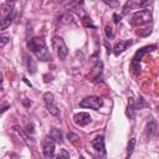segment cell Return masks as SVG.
<instances>
[{
	"label": "cell",
	"mask_w": 159,
	"mask_h": 159,
	"mask_svg": "<svg viewBox=\"0 0 159 159\" xmlns=\"http://www.w3.org/2000/svg\"><path fill=\"white\" fill-rule=\"evenodd\" d=\"M107 5H109V6H112V7H116V6H118V1H114V0H103Z\"/></svg>",
	"instance_id": "f1b7e54d"
},
{
	"label": "cell",
	"mask_w": 159,
	"mask_h": 159,
	"mask_svg": "<svg viewBox=\"0 0 159 159\" xmlns=\"http://www.w3.org/2000/svg\"><path fill=\"white\" fill-rule=\"evenodd\" d=\"M154 50H157V45H150V46H145V47L140 48V50H139V51H137V53L134 55L133 61H138V62H140V58H142L145 53L152 52V51H154Z\"/></svg>",
	"instance_id": "4fadbf2b"
},
{
	"label": "cell",
	"mask_w": 159,
	"mask_h": 159,
	"mask_svg": "<svg viewBox=\"0 0 159 159\" xmlns=\"http://www.w3.org/2000/svg\"><path fill=\"white\" fill-rule=\"evenodd\" d=\"M147 132H148V137H152V135H154L157 133V123L154 120H152L150 123H148Z\"/></svg>",
	"instance_id": "ffe728a7"
},
{
	"label": "cell",
	"mask_w": 159,
	"mask_h": 159,
	"mask_svg": "<svg viewBox=\"0 0 159 159\" xmlns=\"http://www.w3.org/2000/svg\"><path fill=\"white\" fill-rule=\"evenodd\" d=\"M102 71H103V63H102V61H98L97 63H96V66L92 68V71H91V73H89V81H96V80H98L99 77H101V75H102Z\"/></svg>",
	"instance_id": "8fae6325"
},
{
	"label": "cell",
	"mask_w": 159,
	"mask_h": 159,
	"mask_svg": "<svg viewBox=\"0 0 159 159\" xmlns=\"http://www.w3.org/2000/svg\"><path fill=\"white\" fill-rule=\"evenodd\" d=\"M153 2V0H138V6L140 7H147Z\"/></svg>",
	"instance_id": "d4e9b609"
},
{
	"label": "cell",
	"mask_w": 159,
	"mask_h": 159,
	"mask_svg": "<svg viewBox=\"0 0 159 159\" xmlns=\"http://www.w3.org/2000/svg\"><path fill=\"white\" fill-rule=\"evenodd\" d=\"M52 46L57 53V56L60 57V60H65L67 53H68V47L65 43V41L62 40V37L60 36H55L52 40Z\"/></svg>",
	"instance_id": "277c9868"
},
{
	"label": "cell",
	"mask_w": 159,
	"mask_h": 159,
	"mask_svg": "<svg viewBox=\"0 0 159 159\" xmlns=\"http://www.w3.org/2000/svg\"><path fill=\"white\" fill-rule=\"evenodd\" d=\"M24 104H25V106H30L31 102H29V101H24Z\"/></svg>",
	"instance_id": "d6a6232c"
},
{
	"label": "cell",
	"mask_w": 159,
	"mask_h": 159,
	"mask_svg": "<svg viewBox=\"0 0 159 159\" xmlns=\"http://www.w3.org/2000/svg\"><path fill=\"white\" fill-rule=\"evenodd\" d=\"M134 145H135V138H132L129 139L128 142V145H127V158H129L134 150Z\"/></svg>",
	"instance_id": "44dd1931"
},
{
	"label": "cell",
	"mask_w": 159,
	"mask_h": 159,
	"mask_svg": "<svg viewBox=\"0 0 159 159\" xmlns=\"http://www.w3.org/2000/svg\"><path fill=\"white\" fill-rule=\"evenodd\" d=\"M132 6H133V2L130 1V0H128L127 2H125V5H124V7H123V15H125V14H128V11L132 9Z\"/></svg>",
	"instance_id": "603a6c76"
},
{
	"label": "cell",
	"mask_w": 159,
	"mask_h": 159,
	"mask_svg": "<svg viewBox=\"0 0 159 159\" xmlns=\"http://www.w3.org/2000/svg\"><path fill=\"white\" fill-rule=\"evenodd\" d=\"M43 101H45V106H46L47 112L52 116H58V109H57V106L55 103V97L51 92L43 93Z\"/></svg>",
	"instance_id": "5b68a950"
},
{
	"label": "cell",
	"mask_w": 159,
	"mask_h": 159,
	"mask_svg": "<svg viewBox=\"0 0 159 159\" xmlns=\"http://www.w3.org/2000/svg\"><path fill=\"white\" fill-rule=\"evenodd\" d=\"M7 42H9V37L0 35V47H4V46L7 43Z\"/></svg>",
	"instance_id": "83f0119b"
},
{
	"label": "cell",
	"mask_w": 159,
	"mask_h": 159,
	"mask_svg": "<svg viewBox=\"0 0 159 159\" xmlns=\"http://www.w3.org/2000/svg\"><path fill=\"white\" fill-rule=\"evenodd\" d=\"M73 122L80 127H84L91 122V116H89V113H86V112L76 113L73 116Z\"/></svg>",
	"instance_id": "ba28073f"
},
{
	"label": "cell",
	"mask_w": 159,
	"mask_h": 159,
	"mask_svg": "<svg viewBox=\"0 0 159 159\" xmlns=\"http://www.w3.org/2000/svg\"><path fill=\"white\" fill-rule=\"evenodd\" d=\"M27 48L31 52H34L40 61H50L51 60V55H50V51L46 46L43 37L36 36V37L30 39L27 41Z\"/></svg>",
	"instance_id": "6da1fadb"
},
{
	"label": "cell",
	"mask_w": 159,
	"mask_h": 159,
	"mask_svg": "<svg viewBox=\"0 0 159 159\" xmlns=\"http://www.w3.org/2000/svg\"><path fill=\"white\" fill-rule=\"evenodd\" d=\"M152 20H153L152 12L149 10L144 9V10H139L132 15L130 24L132 25H145V24L152 22Z\"/></svg>",
	"instance_id": "7a4b0ae2"
},
{
	"label": "cell",
	"mask_w": 159,
	"mask_h": 159,
	"mask_svg": "<svg viewBox=\"0 0 159 159\" xmlns=\"http://www.w3.org/2000/svg\"><path fill=\"white\" fill-rule=\"evenodd\" d=\"M61 2L68 11H73L76 14H80V11H82L81 9L83 6V0H61Z\"/></svg>",
	"instance_id": "52a82bcc"
},
{
	"label": "cell",
	"mask_w": 159,
	"mask_h": 159,
	"mask_svg": "<svg viewBox=\"0 0 159 159\" xmlns=\"http://www.w3.org/2000/svg\"><path fill=\"white\" fill-rule=\"evenodd\" d=\"M43 78H45V82H50V81H52V78H53V77H52L51 75H50V76H48V75H45V76H43Z\"/></svg>",
	"instance_id": "4dcf8cb0"
},
{
	"label": "cell",
	"mask_w": 159,
	"mask_h": 159,
	"mask_svg": "<svg viewBox=\"0 0 159 159\" xmlns=\"http://www.w3.org/2000/svg\"><path fill=\"white\" fill-rule=\"evenodd\" d=\"M55 147H56L55 140L50 135H47L42 142V150H43L45 158H53L55 157Z\"/></svg>",
	"instance_id": "8992f818"
},
{
	"label": "cell",
	"mask_w": 159,
	"mask_h": 159,
	"mask_svg": "<svg viewBox=\"0 0 159 159\" xmlns=\"http://www.w3.org/2000/svg\"><path fill=\"white\" fill-rule=\"evenodd\" d=\"M67 139L71 142V143H73V144H76L77 143V140L80 139L78 138V135L77 134H75V133H72V132H70L68 134H67Z\"/></svg>",
	"instance_id": "7402d4cb"
},
{
	"label": "cell",
	"mask_w": 159,
	"mask_h": 159,
	"mask_svg": "<svg viewBox=\"0 0 159 159\" xmlns=\"http://www.w3.org/2000/svg\"><path fill=\"white\" fill-rule=\"evenodd\" d=\"M113 19H114V22H116V24H118V22L120 21V19H122V16H118L117 14H114V15H113Z\"/></svg>",
	"instance_id": "f546056e"
},
{
	"label": "cell",
	"mask_w": 159,
	"mask_h": 159,
	"mask_svg": "<svg viewBox=\"0 0 159 159\" xmlns=\"http://www.w3.org/2000/svg\"><path fill=\"white\" fill-rule=\"evenodd\" d=\"M11 15H14V7L10 4H4V5L0 6V16H1V19L11 16Z\"/></svg>",
	"instance_id": "5bb4252c"
},
{
	"label": "cell",
	"mask_w": 159,
	"mask_h": 159,
	"mask_svg": "<svg viewBox=\"0 0 159 159\" xmlns=\"http://www.w3.org/2000/svg\"><path fill=\"white\" fill-rule=\"evenodd\" d=\"M12 17H14V15L7 16V17H4V19H1V20H0V31H1V30L7 29V27L10 26V24L12 22Z\"/></svg>",
	"instance_id": "ac0fdd59"
},
{
	"label": "cell",
	"mask_w": 159,
	"mask_h": 159,
	"mask_svg": "<svg viewBox=\"0 0 159 159\" xmlns=\"http://www.w3.org/2000/svg\"><path fill=\"white\" fill-rule=\"evenodd\" d=\"M57 158H58V159H61V158H70V153H68L66 149H61V152L58 153Z\"/></svg>",
	"instance_id": "4316f807"
},
{
	"label": "cell",
	"mask_w": 159,
	"mask_h": 159,
	"mask_svg": "<svg viewBox=\"0 0 159 159\" xmlns=\"http://www.w3.org/2000/svg\"><path fill=\"white\" fill-rule=\"evenodd\" d=\"M1 82H2V75L0 73V83H1Z\"/></svg>",
	"instance_id": "e575fe53"
},
{
	"label": "cell",
	"mask_w": 159,
	"mask_h": 159,
	"mask_svg": "<svg viewBox=\"0 0 159 159\" xmlns=\"http://www.w3.org/2000/svg\"><path fill=\"white\" fill-rule=\"evenodd\" d=\"M12 129H14V132H16V133H17V134H19V135L22 138V140H24V142H25V143H26L29 147H35V142H34L31 138L29 139V135H27V134H25V133H24V132H22V130H21L19 127H14Z\"/></svg>",
	"instance_id": "9a60e30c"
},
{
	"label": "cell",
	"mask_w": 159,
	"mask_h": 159,
	"mask_svg": "<svg viewBox=\"0 0 159 159\" xmlns=\"http://www.w3.org/2000/svg\"><path fill=\"white\" fill-rule=\"evenodd\" d=\"M24 63H25L26 70H27L31 75L36 73V71H37V63H36V61H35L31 56H29V55H24Z\"/></svg>",
	"instance_id": "30bf717a"
},
{
	"label": "cell",
	"mask_w": 159,
	"mask_h": 159,
	"mask_svg": "<svg viewBox=\"0 0 159 159\" xmlns=\"http://www.w3.org/2000/svg\"><path fill=\"white\" fill-rule=\"evenodd\" d=\"M7 108H9V104H5V106H1V107H0V113H4V112H5L6 109H7Z\"/></svg>",
	"instance_id": "1f68e13d"
},
{
	"label": "cell",
	"mask_w": 159,
	"mask_h": 159,
	"mask_svg": "<svg viewBox=\"0 0 159 159\" xmlns=\"http://www.w3.org/2000/svg\"><path fill=\"white\" fill-rule=\"evenodd\" d=\"M102 106H103V99L98 96H88V97L83 98L80 102V107L91 108V109H94V111H98Z\"/></svg>",
	"instance_id": "3957f363"
},
{
	"label": "cell",
	"mask_w": 159,
	"mask_h": 159,
	"mask_svg": "<svg viewBox=\"0 0 159 159\" xmlns=\"http://www.w3.org/2000/svg\"><path fill=\"white\" fill-rule=\"evenodd\" d=\"M50 137L55 140V143L57 144H61L63 142V138H62V133L57 129V128H52L51 129V133H50Z\"/></svg>",
	"instance_id": "2e32d148"
},
{
	"label": "cell",
	"mask_w": 159,
	"mask_h": 159,
	"mask_svg": "<svg viewBox=\"0 0 159 159\" xmlns=\"http://www.w3.org/2000/svg\"><path fill=\"white\" fill-rule=\"evenodd\" d=\"M92 147L97 153L106 154V147H104V137L103 135H97L92 140Z\"/></svg>",
	"instance_id": "9c48e42d"
},
{
	"label": "cell",
	"mask_w": 159,
	"mask_h": 159,
	"mask_svg": "<svg viewBox=\"0 0 159 159\" xmlns=\"http://www.w3.org/2000/svg\"><path fill=\"white\" fill-rule=\"evenodd\" d=\"M135 112H137V108H135V102L133 98H129L128 99V108H127V114L130 117V118H134L135 116Z\"/></svg>",
	"instance_id": "e0dca14e"
},
{
	"label": "cell",
	"mask_w": 159,
	"mask_h": 159,
	"mask_svg": "<svg viewBox=\"0 0 159 159\" xmlns=\"http://www.w3.org/2000/svg\"><path fill=\"white\" fill-rule=\"evenodd\" d=\"M132 43H133V41H129V40L117 42V43L114 45V48H113L114 55H116V56H119V55H120L122 52H124V51L127 50V47H128V46H130Z\"/></svg>",
	"instance_id": "7c38bea8"
},
{
	"label": "cell",
	"mask_w": 159,
	"mask_h": 159,
	"mask_svg": "<svg viewBox=\"0 0 159 159\" xmlns=\"http://www.w3.org/2000/svg\"><path fill=\"white\" fill-rule=\"evenodd\" d=\"M34 132H35L34 123H32V122L27 123V124H26V133H27V134H34Z\"/></svg>",
	"instance_id": "484cf974"
},
{
	"label": "cell",
	"mask_w": 159,
	"mask_h": 159,
	"mask_svg": "<svg viewBox=\"0 0 159 159\" xmlns=\"http://www.w3.org/2000/svg\"><path fill=\"white\" fill-rule=\"evenodd\" d=\"M104 34H106V37H107V39H112V37H113V31H112V27L107 25V26L104 27Z\"/></svg>",
	"instance_id": "cb8c5ba5"
},
{
	"label": "cell",
	"mask_w": 159,
	"mask_h": 159,
	"mask_svg": "<svg viewBox=\"0 0 159 159\" xmlns=\"http://www.w3.org/2000/svg\"><path fill=\"white\" fill-rule=\"evenodd\" d=\"M82 25L84 26V27H91V29H96V25L93 24V21H92V19L88 16V15H84V16H82Z\"/></svg>",
	"instance_id": "d6986e66"
},
{
	"label": "cell",
	"mask_w": 159,
	"mask_h": 159,
	"mask_svg": "<svg viewBox=\"0 0 159 159\" xmlns=\"http://www.w3.org/2000/svg\"><path fill=\"white\" fill-rule=\"evenodd\" d=\"M5 1H6L7 4H12V2H15L16 0H5Z\"/></svg>",
	"instance_id": "836d02e7"
}]
</instances>
